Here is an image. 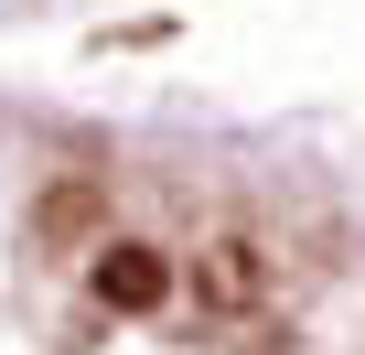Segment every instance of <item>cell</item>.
Listing matches in <instances>:
<instances>
[{
	"label": "cell",
	"mask_w": 365,
	"mask_h": 355,
	"mask_svg": "<svg viewBox=\"0 0 365 355\" xmlns=\"http://www.w3.org/2000/svg\"><path fill=\"white\" fill-rule=\"evenodd\" d=\"M86 291H97V312L140 323V312H161V301L182 291V259L150 248V237H97V248H86Z\"/></svg>",
	"instance_id": "6da1fadb"
},
{
	"label": "cell",
	"mask_w": 365,
	"mask_h": 355,
	"mask_svg": "<svg viewBox=\"0 0 365 355\" xmlns=\"http://www.w3.org/2000/svg\"><path fill=\"white\" fill-rule=\"evenodd\" d=\"M22 237H33V259H86L108 237V172H54L22 216Z\"/></svg>",
	"instance_id": "7a4b0ae2"
},
{
	"label": "cell",
	"mask_w": 365,
	"mask_h": 355,
	"mask_svg": "<svg viewBox=\"0 0 365 355\" xmlns=\"http://www.w3.org/2000/svg\"><path fill=\"white\" fill-rule=\"evenodd\" d=\"M258 301H269V248H258V237H237V226H226V237H205V248H194V312L247 323Z\"/></svg>",
	"instance_id": "3957f363"
}]
</instances>
